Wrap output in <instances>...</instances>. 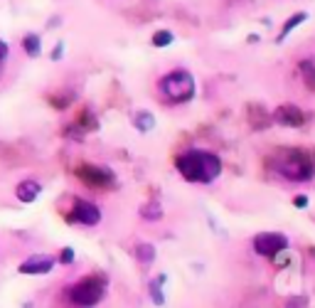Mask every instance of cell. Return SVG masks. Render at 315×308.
Masks as SVG:
<instances>
[{
	"label": "cell",
	"mask_w": 315,
	"mask_h": 308,
	"mask_svg": "<svg viewBox=\"0 0 315 308\" xmlns=\"http://www.w3.org/2000/svg\"><path fill=\"white\" fill-rule=\"evenodd\" d=\"M274 168H276L286 180H293V183H305V180H310L313 173H315L313 160H310L308 155L298 153V151H286V153H281Z\"/></svg>",
	"instance_id": "2"
},
{
	"label": "cell",
	"mask_w": 315,
	"mask_h": 308,
	"mask_svg": "<svg viewBox=\"0 0 315 308\" xmlns=\"http://www.w3.org/2000/svg\"><path fill=\"white\" fill-rule=\"evenodd\" d=\"M283 249H288V237L281 232H261L254 237V251L261 256H276Z\"/></svg>",
	"instance_id": "5"
},
{
	"label": "cell",
	"mask_w": 315,
	"mask_h": 308,
	"mask_svg": "<svg viewBox=\"0 0 315 308\" xmlns=\"http://www.w3.org/2000/svg\"><path fill=\"white\" fill-rule=\"evenodd\" d=\"M293 205H296L298 210L308 207V197H305V195H298V197H293Z\"/></svg>",
	"instance_id": "19"
},
{
	"label": "cell",
	"mask_w": 315,
	"mask_h": 308,
	"mask_svg": "<svg viewBox=\"0 0 315 308\" xmlns=\"http://www.w3.org/2000/svg\"><path fill=\"white\" fill-rule=\"evenodd\" d=\"M175 168L187 183H200L207 185L212 180H217L222 173V160L219 155L209 153V151H200V148H190L185 153L175 158Z\"/></svg>",
	"instance_id": "1"
},
{
	"label": "cell",
	"mask_w": 315,
	"mask_h": 308,
	"mask_svg": "<svg viewBox=\"0 0 315 308\" xmlns=\"http://www.w3.org/2000/svg\"><path fill=\"white\" fill-rule=\"evenodd\" d=\"M79 180L86 183L89 188H111L113 185V173L106 165H94V163H84L79 170Z\"/></svg>",
	"instance_id": "6"
},
{
	"label": "cell",
	"mask_w": 315,
	"mask_h": 308,
	"mask_svg": "<svg viewBox=\"0 0 315 308\" xmlns=\"http://www.w3.org/2000/svg\"><path fill=\"white\" fill-rule=\"evenodd\" d=\"M5 55H8V45L0 42V59H5Z\"/></svg>",
	"instance_id": "20"
},
{
	"label": "cell",
	"mask_w": 315,
	"mask_h": 308,
	"mask_svg": "<svg viewBox=\"0 0 315 308\" xmlns=\"http://www.w3.org/2000/svg\"><path fill=\"white\" fill-rule=\"evenodd\" d=\"M42 193V185H39L37 180H22L18 183V188H15V197H18L20 202H35Z\"/></svg>",
	"instance_id": "10"
},
{
	"label": "cell",
	"mask_w": 315,
	"mask_h": 308,
	"mask_svg": "<svg viewBox=\"0 0 315 308\" xmlns=\"http://www.w3.org/2000/svg\"><path fill=\"white\" fill-rule=\"evenodd\" d=\"M305 18H308L305 13H296L293 18H291L288 22H286V25H283V30H281V35H278V42L286 37V35H291V32H293V27H296V25H300V22H303Z\"/></svg>",
	"instance_id": "14"
},
{
	"label": "cell",
	"mask_w": 315,
	"mask_h": 308,
	"mask_svg": "<svg viewBox=\"0 0 315 308\" xmlns=\"http://www.w3.org/2000/svg\"><path fill=\"white\" fill-rule=\"evenodd\" d=\"M310 251H313V256H315V247H313V249H310Z\"/></svg>",
	"instance_id": "21"
},
{
	"label": "cell",
	"mask_w": 315,
	"mask_h": 308,
	"mask_svg": "<svg viewBox=\"0 0 315 308\" xmlns=\"http://www.w3.org/2000/svg\"><path fill=\"white\" fill-rule=\"evenodd\" d=\"M160 284H163V276L150 281V296H153V301H155L158 306H163V303H165V296H163V291H160Z\"/></svg>",
	"instance_id": "15"
},
{
	"label": "cell",
	"mask_w": 315,
	"mask_h": 308,
	"mask_svg": "<svg viewBox=\"0 0 315 308\" xmlns=\"http://www.w3.org/2000/svg\"><path fill=\"white\" fill-rule=\"evenodd\" d=\"M22 45H25V52H27L30 57H37L39 47H42V39H39V35H25Z\"/></svg>",
	"instance_id": "12"
},
{
	"label": "cell",
	"mask_w": 315,
	"mask_h": 308,
	"mask_svg": "<svg viewBox=\"0 0 315 308\" xmlns=\"http://www.w3.org/2000/svg\"><path fill=\"white\" fill-rule=\"evenodd\" d=\"M160 92L165 94L172 104H185L195 94V79L187 69H172L160 79Z\"/></svg>",
	"instance_id": "3"
},
{
	"label": "cell",
	"mask_w": 315,
	"mask_h": 308,
	"mask_svg": "<svg viewBox=\"0 0 315 308\" xmlns=\"http://www.w3.org/2000/svg\"><path fill=\"white\" fill-rule=\"evenodd\" d=\"M300 74L305 79V84L315 92V64L313 62H300Z\"/></svg>",
	"instance_id": "13"
},
{
	"label": "cell",
	"mask_w": 315,
	"mask_h": 308,
	"mask_svg": "<svg viewBox=\"0 0 315 308\" xmlns=\"http://www.w3.org/2000/svg\"><path fill=\"white\" fill-rule=\"evenodd\" d=\"M136 256H138V261H143L148 267V264H153V259H155V247L148 244V242H141L136 247Z\"/></svg>",
	"instance_id": "11"
},
{
	"label": "cell",
	"mask_w": 315,
	"mask_h": 308,
	"mask_svg": "<svg viewBox=\"0 0 315 308\" xmlns=\"http://www.w3.org/2000/svg\"><path fill=\"white\" fill-rule=\"evenodd\" d=\"M104 293H106V284L99 276H86L69 289V301L79 308H94L101 303Z\"/></svg>",
	"instance_id": "4"
},
{
	"label": "cell",
	"mask_w": 315,
	"mask_h": 308,
	"mask_svg": "<svg viewBox=\"0 0 315 308\" xmlns=\"http://www.w3.org/2000/svg\"><path fill=\"white\" fill-rule=\"evenodd\" d=\"M74 219L84 227H96L101 222V210L89 200H76L74 202Z\"/></svg>",
	"instance_id": "9"
},
{
	"label": "cell",
	"mask_w": 315,
	"mask_h": 308,
	"mask_svg": "<svg viewBox=\"0 0 315 308\" xmlns=\"http://www.w3.org/2000/svg\"><path fill=\"white\" fill-rule=\"evenodd\" d=\"M57 267V259L50 254H35L30 259H25L20 264V274H27V276H39V274H50Z\"/></svg>",
	"instance_id": "7"
},
{
	"label": "cell",
	"mask_w": 315,
	"mask_h": 308,
	"mask_svg": "<svg viewBox=\"0 0 315 308\" xmlns=\"http://www.w3.org/2000/svg\"><path fill=\"white\" fill-rule=\"evenodd\" d=\"M170 42H172V32H167V30H160V32L153 35V45L155 47H167Z\"/></svg>",
	"instance_id": "16"
},
{
	"label": "cell",
	"mask_w": 315,
	"mask_h": 308,
	"mask_svg": "<svg viewBox=\"0 0 315 308\" xmlns=\"http://www.w3.org/2000/svg\"><path fill=\"white\" fill-rule=\"evenodd\" d=\"M74 261V251L72 249H62V254H59V264L62 267H69Z\"/></svg>",
	"instance_id": "18"
},
{
	"label": "cell",
	"mask_w": 315,
	"mask_h": 308,
	"mask_svg": "<svg viewBox=\"0 0 315 308\" xmlns=\"http://www.w3.org/2000/svg\"><path fill=\"white\" fill-rule=\"evenodd\" d=\"M274 121L278 126H286V128H300L305 116H303V111L298 109L296 104H281L274 111Z\"/></svg>",
	"instance_id": "8"
},
{
	"label": "cell",
	"mask_w": 315,
	"mask_h": 308,
	"mask_svg": "<svg viewBox=\"0 0 315 308\" xmlns=\"http://www.w3.org/2000/svg\"><path fill=\"white\" fill-rule=\"evenodd\" d=\"M136 123H138L141 131H150V128H153V116L150 114H138L136 116Z\"/></svg>",
	"instance_id": "17"
}]
</instances>
